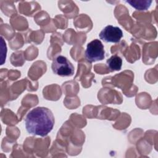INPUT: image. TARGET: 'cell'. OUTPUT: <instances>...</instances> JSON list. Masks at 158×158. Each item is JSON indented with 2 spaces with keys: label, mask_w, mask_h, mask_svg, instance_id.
I'll return each instance as SVG.
<instances>
[{
  "label": "cell",
  "mask_w": 158,
  "mask_h": 158,
  "mask_svg": "<svg viewBox=\"0 0 158 158\" xmlns=\"http://www.w3.org/2000/svg\"><path fill=\"white\" fill-rule=\"evenodd\" d=\"M106 64L110 72L118 71L122 68V59L118 56L114 55L107 60Z\"/></svg>",
  "instance_id": "5"
},
{
  "label": "cell",
  "mask_w": 158,
  "mask_h": 158,
  "mask_svg": "<svg viewBox=\"0 0 158 158\" xmlns=\"http://www.w3.org/2000/svg\"><path fill=\"white\" fill-rule=\"evenodd\" d=\"M85 57L89 62L102 60L105 57V51L102 42L95 39L88 43L85 51Z\"/></svg>",
  "instance_id": "3"
},
{
  "label": "cell",
  "mask_w": 158,
  "mask_h": 158,
  "mask_svg": "<svg viewBox=\"0 0 158 158\" xmlns=\"http://www.w3.org/2000/svg\"><path fill=\"white\" fill-rule=\"evenodd\" d=\"M51 69L54 74L60 77H71L74 74L73 65L63 56H58L54 58Z\"/></svg>",
  "instance_id": "2"
},
{
  "label": "cell",
  "mask_w": 158,
  "mask_h": 158,
  "mask_svg": "<svg viewBox=\"0 0 158 158\" xmlns=\"http://www.w3.org/2000/svg\"><path fill=\"white\" fill-rule=\"evenodd\" d=\"M132 7L139 10H146L151 6L152 1H143V0H131L126 1Z\"/></svg>",
  "instance_id": "6"
},
{
  "label": "cell",
  "mask_w": 158,
  "mask_h": 158,
  "mask_svg": "<svg viewBox=\"0 0 158 158\" xmlns=\"http://www.w3.org/2000/svg\"><path fill=\"white\" fill-rule=\"evenodd\" d=\"M1 65H2L4 62V61L6 60V53H7V48H6V43L4 41L3 38L1 36Z\"/></svg>",
  "instance_id": "7"
},
{
  "label": "cell",
  "mask_w": 158,
  "mask_h": 158,
  "mask_svg": "<svg viewBox=\"0 0 158 158\" xmlns=\"http://www.w3.org/2000/svg\"><path fill=\"white\" fill-rule=\"evenodd\" d=\"M99 38L106 43H118L123 37V32L118 27L107 25L100 32Z\"/></svg>",
  "instance_id": "4"
},
{
  "label": "cell",
  "mask_w": 158,
  "mask_h": 158,
  "mask_svg": "<svg viewBox=\"0 0 158 158\" xmlns=\"http://www.w3.org/2000/svg\"><path fill=\"white\" fill-rule=\"evenodd\" d=\"M54 117L47 107H38L31 110L25 119L27 132L32 135L46 136L52 130Z\"/></svg>",
  "instance_id": "1"
}]
</instances>
